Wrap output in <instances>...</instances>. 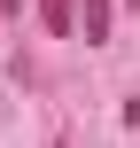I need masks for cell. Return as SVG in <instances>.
Masks as SVG:
<instances>
[{"label": "cell", "mask_w": 140, "mask_h": 148, "mask_svg": "<svg viewBox=\"0 0 140 148\" xmlns=\"http://www.w3.org/2000/svg\"><path fill=\"white\" fill-rule=\"evenodd\" d=\"M39 23H47V31L62 39V31H70V0H39Z\"/></svg>", "instance_id": "cell-2"}, {"label": "cell", "mask_w": 140, "mask_h": 148, "mask_svg": "<svg viewBox=\"0 0 140 148\" xmlns=\"http://www.w3.org/2000/svg\"><path fill=\"white\" fill-rule=\"evenodd\" d=\"M109 39V0H86V47Z\"/></svg>", "instance_id": "cell-1"}, {"label": "cell", "mask_w": 140, "mask_h": 148, "mask_svg": "<svg viewBox=\"0 0 140 148\" xmlns=\"http://www.w3.org/2000/svg\"><path fill=\"white\" fill-rule=\"evenodd\" d=\"M55 148H62V140H55Z\"/></svg>", "instance_id": "cell-3"}]
</instances>
